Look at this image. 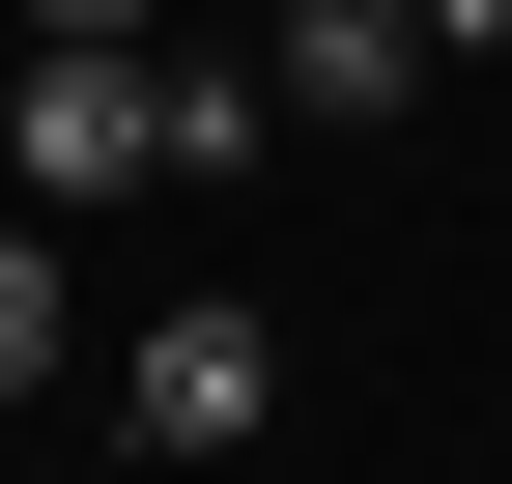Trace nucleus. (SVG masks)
Segmentation results:
<instances>
[{"label":"nucleus","instance_id":"f257e3e1","mask_svg":"<svg viewBox=\"0 0 512 484\" xmlns=\"http://www.w3.org/2000/svg\"><path fill=\"white\" fill-rule=\"evenodd\" d=\"M256 428H285V314L256 285H200V314L114 342V456H256Z\"/></svg>","mask_w":512,"mask_h":484},{"label":"nucleus","instance_id":"7ed1b4c3","mask_svg":"<svg viewBox=\"0 0 512 484\" xmlns=\"http://www.w3.org/2000/svg\"><path fill=\"white\" fill-rule=\"evenodd\" d=\"M256 86H285V143H342V114L427 86V0H285V29H256Z\"/></svg>","mask_w":512,"mask_h":484},{"label":"nucleus","instance_id":"423d86ee","mask_svg":"<svg viewBox=\"0 0 512 484\" xmlns=\"http://www.w3.org/2000/svg\"><path fill=\"white\" fill-rule=\"evenodd\" d=\"M427 57H512V0H427Z\"/></svg>","mask_w":512,"mask_h":484},{"label":"nucleus","instance_id":"0eeeda50","mask_svg":"<svg viewBox=\"0 0 512 484\" xmlns=\"http://www.w3.org/2000/svg\"><path fill=\"white\" fill-rule=\"evenodd\" d=\"M0 86H29V29H0Z\"/></svg>","mask_w":512,"mask_h":484},{"label":"nucleus","instance_id":"39448f33","mask_svg":"<svg viewBox=\"0 0 512 484\" xmlns=\"http://www.w3.org/2000/svg\"><path fill=\"white\" fill-rule=\"evenodd\" d=\"M0 29H171V0H0Z\"/></svg>","mask_w":512,"mask_h":484},{"label":"nucleus","instance_id":"20e7f679","mask_svg":"<svg viewBox=\"0 0 512 484\" xmlns=\"http://www.w3.org/2000/svg\"><path fill=\"white\" fill-rule=\"evenodd\" d=\"M86 371V285H57V200H0V399Z\"/></svg>","mask_w":512,"mask_h":484},{"label":"nucleus","instance_id":"f03ea898","mask_svg":"<svg viewBox=\"0 0 512 484\" xmlns=\"http://www.w3.org/2000/svg\"><path fill=\"white\" fill-rule=\"evenodd\" d=\"M0 200H143V29H29V86H0Z\"/></svg>","mask_w":512,"mask_h":484}]
</instances>
